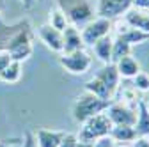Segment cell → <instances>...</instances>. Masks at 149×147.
I'll return each mask as SVG.
<instances>
[{
    "label": "cell",
    "instance_id": "1",
    "mask_svg": "<svg viewBox=\"0 0 149 147\" xmlns=\"http://www.w3.org/2000/svg\"><path fill=\"white\" fill-rule=\"evenodd\" d=\"M112 101H107V99H100L96 96H92L89 92H84L80 94L77 99H74L73 106H71V114H73V119L77 121L78 124L85 122L87 119L94 117L96 114H101L108 108Z\"/></svg>",
    "mask_w": 149,
    "mask_h": 147
},
{
    "label": "cell",
    "instance_id": "2",
    "mask_svg": "<svg viewBox=\"0 0 149 147\" xmlns=\"http://www.w3.org/2000/svg\"><path fill=\"white\" fill-rule=\"evenodd\" d=\"M112 121L108 119L107 112H101V114H96L94 117L87 119L85 122H82V128L78 131V140L82 142H94L101 137H107L110 135V130H112Z\"/></svg>",
    "mask_w": 149,
    "mask_h": 147
},
{
    "label": "cell",
    "instance_id": "3",
    "mask_svg": "<svg viewBox=\"0 0 149 147\" xmlns=\"http://www.w3.org/2000/svg\"><path fill=\"white\" fill-rule=\"evenodd\" d=\"M112 32V21L105 18H92L89 23H85L80 30L82 41L85 46H92L96 41H100L105 35H110Z\"/></svg>",
    "mask_w": 149,
    "mask_h": 147
},
{
    "label": "cell",
    "instance_id": "4",
    "mask_svg": "<svg viewBox=\"0 0 149 147\" xmlns=\"http://www.w3.org/2000/svg\"><path fill=\"white\" fill-rule=\"evenodd\" d=\"M9 53V57L16 62H23L32 55V37L29 32H18L7 43V48L4 50Z\"/></svg>",
    "mask_w": 149,
    "mask_h": 147
},
{
    "label": "cell",
    "instance_id": "5",
    "mask_svg": "<svg viewBox=\"0 0 149 147\" xmlns=\"http://www.w3.org/2000/svg\"><path fill=\"white\" fill-rule=\"evenodd\" d=\"M59 62L71 75H84V73L89 71L92 59L84 50H78V51H73V53H62L59 57Z\"/></svg>",
    "mask_w": 149,
    "mask_h": 147
},
{
    "label": "cell",
    "instance_id": "6",
    "mask_svg": "<svg viewBox=\"0 0 149 147\" xmlns=\"http://www.w3.org/2000/svg\"><path fill=\"white\" fill-rule=\"evenodd\" d=\"M132 9L130 0H96V16L114 21Z\"/></svg>",
    "mask_w": 149,
    "mask_h": 147
},
{
    "label": "cell",
    "instance_id": "7",
    "mask_svg": "<svg viewBox=\"0 0 149 147\" xmlns=\"http://www.w3.org/2000/svg\"><path fill=\"white\" fill-rule=\"evenodd\" d=\"M105 112L114 126H133L137 119V105L128 106L126 103H110Z\"/></svg>",
    "mask_w": 149,
    "mask_h": 147
},
{
    "label": "cell",
    "instance_id": "8",
    "mask_svg": "<svg viewBox=\"0 0 149 147\" xmlns=\"http://www.w3.org/2000/svg\"><path fill=\"white\" fill-rule=\"evenodd\" d=\"M68 20H69V25L77 27V28H82L85 23H89L92 18H94V11L89 6L87 0H80V2L73 4L69 9L64 11Z\"/></svg>",
    "mask_w": 149,
    "mask_h": 147
},
{
    "label": "cell",
    "instance_id": "9",
    "mask_svg": "<svg viewBox=\"0 0 149 147\" xmlns=\"http://www.w3.org/2000/svg\"><path fill=\"white\" fill-rule=\"evenodd\" d=\"M37 35H39V39L45 43V46L48 50L62 53V32L61 30L53 28L46 23V25H41L37 28Z\"/></svg>",
    "mask_w": 149,
    "mask_h": 147
},
{
    "label": "cell",
    "instance_id": "10",
    "mask_svg": "<svg viewBox=\"0 0 149 147\" xmlns=\"http://www.w3.org/2000/svg\"><path fill=\"white\" fill-rule=\"evenodd\" d=\"M84 41H82V35H80V28L68 25L62 30V53H73V51H78L84 50Z\"/></svg>",
    "mask_w": 149,
    "mask_h": 147
},
{
    "label": "cell",
    "instance_id": "11",
    "mask_svg": "<svg viewBox=\"0 0 149 147\" xmlns=\"http://www.w3.org/2000/svg\"><path fill=\"white\" fill-rule=\"evenodd\" d=\"M123 18H124V23H126L128 27L149 34V11L132 7Z\"/></svg>",
    "mask_w": 149,
    "mask_h": 147
},
{
    "label": "cell",
    "instance_id": "12",
    "mask_svg": "<svg viewBox=\"0 0 149 147\" xmlns=\"http://www.w3.org/2000/svg\"><path fill=\"white\" fill-rule=\"evenodd\" d=\"M64 131H57V130H45V128H39L36 133V144L37 147H59L62 138H64Z\"/></svg>",
    "mask_w": 149,
    "mask_h": 147
},
{
    "label": "cell",
    "instance_id": "13",
    "mask_svg": "<svg viewBox=\"0 0 149 147\" xmlns=\"http://www.w3.org/2000/svg\"><path fill=\"white\" fill-rule=\"evenodd\" d=\"M96 78H100L112 92H116L117 90V87H119V82H121V76H119V71H117V67H116V64H112V62H108V64H105L96 75H94Z\"/></svg>",
    "mask_w": 149,
    "mask_h": 147
},
{
    "label": "cell",
    "instance_id": "14",
    "mask_svg": "<svg viewBox=\"0 0 149 147\" xmlns=\"http://www.w3.org/2000/svg\"><path fill=\"white\" fill-rule=\"evenodd\" d=\"M133 130L137 137H149V110L144 101H137V119Z\"/></svg>",
    "mask_w": 149,
    "mask_h": 147
},
{
    "label": "cell",
    "instance_id": "15",
    "mask_svg": "<svg viewBox=\"0 0 149 147\" xmlns=\"http://www.w3.org/2000/svg\"><path fill=\"white\" fill-rule=\"evenodd\" d=\"M84 89H85V92L92 94V96H96L100 99H107V101H112V96H114V92L100 80V78H91L84 83Z\"/></svg>",
    "mask_w": 149,
    "mask_h": 147
},
{
    "label": "cell",
    "instance_id": "16",
    "mask_svg": "<svg viewBox=\"0 0 149 147\" xmlns=\"http://www.w3.org/2000/svg\"><path fill=\"white\" fill-rule=\"evenodd\" d=\"M117 37H121L123 41H126L130 46H135V44H142L149 39V34L142 32V30H137V28H132V27H128L124 23V28H121L117 32Z\"/></svg>",
    "mask_w": 149,
    "mask_h": 147
},
{
    "label": "cell",
    "instance_id": "17",
    "mask_svg": "<svg viewBox=\"0 0 149 147\" xmlns=\"http://www.w3.org/2000/svg\"><path fill=\"white\" fill-rule=\"evenodd\" d=\"M116 67L119 71V76L121 78H130L132 80L137 73L140 71V64L132 57V55H128V57H123L116 62Z\"/></svg>",
    "mask_w": 149,
    "mask_h": 147
},
{
    "label": "cell",
    "instance_id": "18",
    "mask_svg": "<svg viewBox=\"0 0 149 147\" xmlns=\"http://www.w3.org/2000/svg\"><path fill=\"white\" fill-rule=\"evenodd\" d=\"M110 137L116 144H130L137 138L133 126H112Z\"/></svg>",
    "mask_w": 149,
    "mask_h": 147
},
{
    "label": "cell",
    "instance_id": "19",
    "mask_svg": "<svg viewBox=\"0 0 149 147\" xmlns=\"http://www.w3.org/2000/svg\"><path fill=\"white\" fill-rule=\"evenodd\" d=\"M112 43H114V39H112L110 35H105V37H101L100 41H96L94 44H92L96 57L103 64H108L110 59H112Z\"/></svg>",
    "mask_w": 149,
    "mask_h": 147
},
{
    "label": "cell",
    "instance_id": "20",
    "mask_svg": "<svg viewBox=\"0 0 149 147\" xmlns=\"http://www.w3.org/2000/svg\"><path fill=\"white\" fill-rule=\"evenodd\" d=\"M22 62H16V60H11L9 66L4 69V73L0 75V82H4V83H16V82H20L22 78Z\"/></svg>",
    "mask_w": 149,
    "mask_h": 147
},
{
    "label": "cell",
    "instance_id": "21",
    "mask_svg": "<svg viewBox=\"0 0 149 147\" xmlns=\"http://www.w3.org/2000/svg\"><path fill=\"white\" fill-rule=\"evenodd\" d=\"M48 25L57 28V30H64L68 25H69V20L66 12L62 11V7H55V9H50V14H48Z\"/></svg>",
    "mask_w": 149,
    "mask_h": 147
},
{
    "label": "cell",
    "instance_id": "22",
    "mask_svg": "<svg viewBox=\"0 0 149 147\" xmlns=\"http://www.w3.org/2000/svg\"><path fill=\"white\" fill-rule=\"evenodd\" d=\"M132 48H133V46H130V44H128L126 41H123L121 37H116L114 43H112V59H110V62L116 64L119 59L132 55Z\"/></svg>",
    "mask_w": 149,
    "mask_h": 147
},
{
    "label": "cell",
    "instance_id": "23",
    "mask_svg": "<svg viewBox=\"0 0 149 147\" xmlns=\"http://www.w3.org/2000/svg\"><path fill=\"white\" fill-rule=\"evenodd\" d=\"M132 80H133V89L135 90H139V92H149V75L147 73L139 71Z\"/></svg>",
    "mask_w": 149,
    "mask_h": 147
},
{
    "label": "cell",
    "instance_id": "24",
    "mask_svg": "<svg viewBox=\"0 0 149 147\" xmlns=\"http://www.w3.org/2000/svg\"><path fill=\"white\" fill-rule=\"evenodd\" d=\"M59 147H78V137L71 135V133H66Z\"/></svg>",
    "mask_w": 149,
    "mask_h": 147
},
{
    "label": "cell",
    "instance_id": "25",
    "mask_svg": "<svg viewBox=\"0 0 149 147\" xmlns=\"http://www.w3.org/2000/svg\"><path fill=\"white\" fill-rule=\"evenodd\" d=\"M92 145H94V147H114V145H116V142L112 140V137H110V135H107V137H101V138L94 140V142H92Z\"/></svg>",
    "mask_w": 149,
    "mask_h": 147
},
{
    "label": "cell",
    "instance_id": "26",
    "mask_svg": "<svg viewBox=\"0 0 149 147\" xmlns=\"http://www.w3.org/2000/svg\"><path fill=\"white\" fill-rule=\"evenodd\" d=\"M11 60H13V59L9 57V53H7V51H0V75L4 73V69L9 66Z\"/></svg>",
    "mask_w": 149,
    "mask_h": 147
},
{
    "label": "cell",
    "instance_id": "27",
    "mask_svg": "<svg viewBox=\"0 0 149 147\" xmlns=\"http://www.w3.org/2000/svg\"><path fill=\"white\" fill-rule=\"evenodd\" d=\"M22 147H37V144H36V138H34V135H32L30 131H27V133H25Z\"/></svg>",
    "mask_w": 149,
    "mask_h": 147
},
{
    "label": "cell",
    "instance_id": "28",
    "mask_svg": "<svg viewBox=\"0 0 149 147\" xmlns=\"http://www.w3.org/2000/svg\"><path fill=\"white\" fill-rule=\"evenodd\" d=\"M130 2H132V7H135V9L149 11V0H130Z\"/></svg>",
    "mask_w": 149,
    "mask_h": 147
},
{
    "label": "cell",
    "instance_id": "29",
    "mask_svg": "<svg viewBox=\"0 0 149 147\" xmlns=\"http://www.w3.org/2000/svg\"><path fill=\"white\" fill-rule=\"evenodd\" d=\"M132 147H149V138L147 137H137L132 142Z\"/></svg>",
    "mask_w": 149,
    "mask_h": 147
},
{
    "label": "cell",
    "instance_id": "30",
    "mask_svg": "<svg viewBox=\"0 0 149 147\" xmlns=\"http://www.w3.org/2000/svg\"><path fill=\"white\" fill-rule=\"evenodd\" d=\"M78 147H94V145H92V142H82V140H78Z\"/></svg>",
    "mask_w": 149,
    "mask_h": 147
},
{
    "label": "cell",
    "instance_id": "31",
    "mask_svg": "<svg viewBox=\"0 0 149 147\" xmlns=\"http://www.w3.org/2000/svg\"><path fill=\"white\" fill-rule=\"evenodd\" d=\"M22 2L25 4V7H30V6H32V4L36 2V0H22Z\"/></svg>",
    "mask_w": 149,
    "mask_h": 147
},
{
    "label": "cell",
    "instance_id": "32",
    "mask_svg": "<svg viewBox=\"0 0 149 147\" xmlns=\"http://www.w3.org/2000/svg\"><path fill=\"white\" fill-rule=\"evenodd\" d=\"M114 147H132V145H128V144H116Z\"/></svg>",
    "mask_w": 149,
    "mask_h": 147
},
{
    "label": "cell",
    "instance_id": "33",
    "mask_svg": "<svg viewBox=\"0 0 149 147\" xmlns=\"http://www.w3.org/2000/svg\"><path fill=\"white\" fill-rule=\"evenodd\" d=\"M144 103H146V106H147V110H149V98H147V99H146Z\"/></svg>",
    "mask_w": 149,
    "mask_h": 147
},
{
    "label": "cell",
    "instance_id": "34",
    "mask_svg": "<svg viewBox=\"0 0 149 147\" xmlns=\"http://www.w3.org/2000/svg\"><path fill=\"white\" fill-rule=\"evenodd\" d=\"M0 147H9V145H6L4 142H0Z\"/></svg>",
    "mask_w": 149,
    "mask_h": 147
},
{
    "label": "cell",
    "instance_id": "35",
    "mask_svg": "<svg viewBox=\"0 0 149 147\" xmlns=\"http://www.w3.org/2000/svg\"><path fill=\"white\" fill-rule=\"evenodd\" d=\"M147 138H149V137H147Z\"/></svg>",
    "mask_w": 149,
    "mask_h": 147
}]
</instances>
